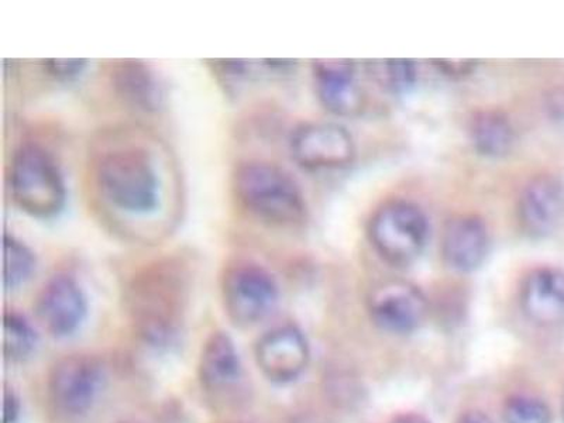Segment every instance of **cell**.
Listing matches in <instances>:
<instances>
[{
    "instance_id": "6da1fadb",
    "label": "cell",
    "mask_w": 564,
    "mask_h": 423,
    "mask_svg": "<svg viewBox=\"0 0 564 423\" xmlns=\"http://www.w3.org/2000/svg\"><path fill=\"white\" fill-rule=\"evenodd\" d=\"M94 181L106 208L128 220H149L163 209L165 183L159 159L144 144L124 141L100 153Z\"/></svg>"
},
{
    "instance_id": "7a4b0ae2",
    "label": "cell",
    "mask_w": 564,
    "mask_h": 423,
    "mask_svg": "<svg viewBox=\"0 0 564 423\" xmlns=\"http://www.w3.org/2000/svg\"><path fill=\"white\" fill-rule=\"evenodd\" d=\"M188 291L185 270L175 261L155 263L134 276L128 289V308L145 344H174L183 329Z\"/></svg>"
},
{
    "instance_id": "3957f363",
    "label": "cell",
    "mask_w": 564,
    "mask_h": 423,
    "mask_svg": "<svg viewBox=\"0 0 564 423\" xmlns=\"http://www.w3.org/2000/svg\"><path fill=\"white\" fill-rule=\"evenodd\" d=\"M238 203L254 218L274 226H295L305 218V199L299 184L279 165L246 161L234 174Z\"/></svg>"
},
{
    "instance_id": "277c9868",
    "label": "cell",
    "mask_w": 564,
    "mask_h": 423,
    "mask_svg": "<svg viewBox=\"0 0 564 423\" xmlns=\"http://www.w3.org/2000/svg\"><path fill=\"white\" fill-rule=\"evenodd\" d=\"M9 186L13 203L35 219L57 218L67 204L63 170L54 155L37 143H24L14 151Z\"/></svg>"
},
{
    "instance_id": "5b68a950",
    "label": "cell",
    "mask_w": 564,
    "mask_h": 423,
    "mask_svg": "<svg viewBox=\"0 0 564 423\" xmlns=\"http://www.w3.org/2000/svg\"><path fill=\"white\" fill-rule=\"evenodd\" d=\"M221 302L231 324L251 327L273 314L280 300L279 284L264 267L236 261L221 275Z\"/></svg>"
},
{
    "instance_id": "8992f818",
    "label": "cell",
    "mask_w": 564,
    "mask_h": 423,
    "mask_svg": "<svg viewBox=\"0 0 564 423\" xmlns=\"http://www.w3.org/2000/svg\"><path fill=\"white\" fill-rule=\"evenodd\" d=\"M105 379V367L97 357L65 356L55 362L48 375L50 404L65 417L88 414L102 392Z\"/></svg>"
},
{
    "instance_id": "52a82bcc",
    "label": "cell",
    "mask_w": 564,
    "mask_h": 423,
    "mask_svg": "<svg viewBox=\"0 0 564 423\" xmlns=\"http://www.w3.org/2000/svg\"><path fill=\"white\" fill-rule=\"evenodd\" d=\"M371 238L388 263L412 264L426 245L425 216L410 204L387 206L372 220Z\"/></svg>"
},
{
    "instance_id": "ba28073f",
    "label": "cell",
    "mask_w": 564,
    "mask_h": 423,
    "mask_svg": "<svg viewBox=\"0 0 564 423\" xmlns=\"http://www.w3.org/2000/svg\"><path fill=\"white\" fill-rule=\"evenodd\" d=\"M39 324L55 339L77 334L87 321L89 304L79 282L68 274L50 279L35 299Z\"/></svg>"
},
{
    "instance_id": "9c48e42d",
    "label": "cell",
    "mask_w": 564,
    "mask_h": 423,
    "mask_svg": "<svg viewBox=\"0 0 564 423\" xmlns=\"http://www.w3.org/2000/svg\"><path fill=\"white\" fill-rule=\"evenodd\" d=\"M257 366L267 380L289 384L299 380L310 365V344L294 325L274 327L257 340Z\"/></svg>"
},
{
    "instance_id": "30bf717a",
    "label": "cell",
    "mask_w": 564,
    "mask_h": 423,
    "mask_svg": "<svg viewBox=\"0 0 564 423\" xmlns=\"http://www.w3.org/2000/svg\"><path fill=\"white\" fill-rule=\"evenodd\" d=\"M369 308L375 324L394 335L416 330L427 312L425 296L405 281H388L372 290Z\"/></svg>"
},
{
    "instance_id": "8fae6325",
    "label": "cell",
    "mask_w": 564,
    "mask_h": 423,
    "mask_svg": "<svg viewBox=\"0 0 564 423\" xmlns=\"http://www.w3.org/2000/svg\"><path fill=\"white\" fill-rule=\"evenodd\" d=\"M292 155L306 170L339 169L350 163L349 133L334 123H311L296 129L291 139Z\"/></svg>"
},
{
    "instance_id": "7c38bea8",
    "label": "cell",
    "mask_w": 564,
    "mask_h": 423,
    "mask_svg": "<svg viewBox=\"0 0 564 423\" xmlns=\"http://www.w3.org/2000/svg\"><path fill=\"white\" fill-rule=\"evenodd\" d=\"M521 221L528 234L547 238L564 221V184L553 175H542L527 186L521 198Z\"/></svg>"
},
{
    "instance_id": "4fadbf2b",
    "label": "cell",
    "mask_w": 564,
    "mask_h": 423,
    "mask_svg": "<svg viewBox=\"0 0 564 423\" xmlns=\"http://www.w3.org/2000/svg\"><path fill=\"white\" fill-rule=\"evenodd\" d=\"M200 387L212 395H225L243 381V365L234 339L226 332H214L205 340L198 362Z\"/></svg>"
},
{
    "instance_id": "5bb4252c",
    "label": "cell",
    "mask_w": 564,
    "mask_h": 423,
    "mask_svg": "<svg viewBox=\"0 0 564 423\" xmlns=\"http://www.w3.org/2000/svg\"><path fill=\"white\" fill-rule=\"evenodd\" d=\"M523 314L532 324L553 329L564 325V273L539 269L525 280L521 292Z\"/></svg>"
},
{
    "instance_id": "9a60e30c",
    "label": "cell",
    "mask_w": 564,
    "mask_h": 423,
    "mask_svg": "<svg viewBox=\"0 0 564 423\" xmlns=\"http://www.w3.org/2000/svg\"><path fill=\"white\" fill-rule=\"evenodd\" d=\"M116 94L141 112H158L165 99L164 85L150 65L135 59L116 62L110 73Z\"/></svg>"
},
{
    "instance_id": "2e32d148",
    "label": "cell",
    "mask_w": 564,
    "mask_h": 423,
    "mask_svg": "<svg viewBox=\"0 0 564 423\" xmlns=\"http://www.w3.org/2000/svg\"><path fill=\"white\" fill-rule=\"evenodd\" d=\"M487 247V231L480 220L458 219L446 230L443 256L452 269L470 273L485 261Z\"/></svg>"
},
{
    "instance_id": "e0dca14e",
    "label": "cell",
    "mask_w": 564,
    "mask_h": 423,
    "mask_svg": "<svg viewBox=\"0 0 564 423\" xmlns=\"http://www.w3.org/2000/svg\"><path fill=\"white\" fill-rule=\"evenodd\" d=\"M314 73L317 95L327 109L347 115L359 108L360 94L350 63L335 59L316 62Z\"/></svg>"
},
{
    "instance_id": "ac0fdd59",
    "label": "cell",
    "mask_w": 564,
    "mask_h": 423,
    "mask_svg": "<svg viewBox=\"0 0 564 423\" xmlns=\"http://www.w3.org/2000/svg\"><path fill=\"white\" fill-rule=\"evenodd\" d=\"M39 335L32 322L18 311L3 314V357L12 365L30 359L37 350Z\"/></svg>"
},
{
    "instance_id": "d6986e66",
    "label": "cell",
    "mask_w": 564,
    "mask_h": 423,
    "mask_svg": "<svg viewBox=\"0 0 564 423\" xmlns=\"http://www.w3.org/2000/svg\"><path fill=\"white\" fill-rule=\"evenodd\" d=\"M37 269V259L28 245L3 235V285L7 291H14L26 284Z\"/></svg>"
},
{
    "instance_id": "ffe728a7",
    "label": "cell",
    "mask_w": 564,
    "mask_h": 423,
    "mask_svg": "<svg viewBox=\"0 0 564 423\" xmlns=\"http://www.w3.org/2000/svg\"><path fill=\"white\" fill-rule=\"evenodd\" d=\"M471 134L473 143L482 154L500 158L512 148V128L507 119L497 113L478 116L473 123Z\"/></svg>"
},
{
    "instance_id": "44dd1931",
    "label": "cell",
    "mask_w": 564,
    "mask_h": 423,
    "mask_svg": "<svg viewBox=\"0 0 564 423\" xmlns=\"http://www.w3.org/2000/svg\"><path fill=\"white\" fill-rule=\"evenodd\" d=\"M506 423H551L552 412L545 402L531 395H513L503 405Z\"/></svg>"
},
{
    "instance_id": "7402d4cb",
    "label": "cell",
    "mask_w": 564,
    "mask_h": 423,
    "mask_svg": "<svg viewBox=\"0 0 564 423\" xmlns=\"http://www.w3.org/2000/svg\"><path fill=\"white\" fill-rule=\"evenodd\" d=\"M45 73L62 83H70L84 74L88 67V59L83 58H53L42 62Z\"/></svg>"
},
{
    "instance_id": "603a6c76",
    "label": "cell",
    "mask_w": 564,
    "mask_h": 423,
    "mask_svg": "<svg viewBox=\"0 0 564 423\" xmlns=\"http://www.w3.org/2000/svg\"><path fill=\"white\" fill-rule=\"evenodd\" d=\"M386 68L388 87L398 90L408 88V85L411 87L412 79H414V70H412V65L410 63L387 62Z\"/></svg>"
},
{
    "instance_id": "cb8c5ba5",
    "label": "cell",
    "mask_w": 564,
    "mask_h": 423,
    "mask_svg": "<svg viewBox=\"0 0 564 423\" xmlns=\"http://www.w3.org/2000/svg\"><path fill=\"white\" fill-rule=\"evenodd\" d=\"M20 416H22V400L12 387L4 386L2 423H18Z\"/></svg>"
},
{
    "instance_id": "d4e9b609",
    "label": "cell",
    "mask_w": 564,
    "mask_h": 423,
    "mask_svg": "<svg viewBox=\"0 0 564 423\" xmlns=\"http://www.w3.org/2000/svg\"><path fill=\"white\" fill-rule=\"evenodd\" d=\"M456 423H494L490 417L480 411H468L458 417Z\"/></svg>"
},
{
    "instance_id": "484cf974",
    "label": "cell",
    "mask_w": 564,
    "mask_h": 423,
    "mask_svg": "<svg viewBox=\"0 0 564 423\" xmlns=\"http://www.w3.org/2000/svg\"><path fill=\"white\" fill-rule=\"evenodd\" d=\"M391 423H432L427 417L420 414H405L397 416Z\"/></svg>"
},
{
    "instance_id": "4316f807",
    "label": "cell",
    "mask_w": 564,
    "mask_h": 423,
    "mask_svg": "<svg viewBox=\"0 0 564 423\" xmlns=\"http://www.w3.org/2000/svg\"><path fill=\"white\" fill-rule=\"evenodd\" d=\"M120 423H130V422H120Z\"/></svg>"
}]
</instances>
